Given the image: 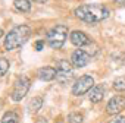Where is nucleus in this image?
Here are the masks:
<instances>
[{
    "label": "nucleus",
    "mask_w": 125,
    "mask_h": 123,
    "mask_svg": "<svg viewBox=\"0 0 125 123\" xmlns=\"http://www.w3.org/2000/svg\"><path fill=\"white\" fill-rule=\"evenodd\" d=\"M68 123H83V114L78 111L68 114Z\"/></svg>",
    "instance_id": "nucleus-17"
},
{
    "label": "nucleus",
    "mask_w": 125,
    "mask_h": 123,
    "mask_svg": "<svg viewBox=\"0 0 125 123\" xmlns=\"http://www.w3.org/2000/svg\"><path fill=\"white\" fill-rule=\"evenodd\" d=\"M30 35H31V28L28 25H16L5 37V43H3L5 50L12 51V50L19 48L21 45H24L27 43Z\"/></svg>",
    "instance_id": "nucleus-2"
},
{
    "label": "nucleus",
    "mask_w": 125,
    "mask_h": 123,
    "mask_svg": "<svg viewBox=\"0 0 125 123\" xmlns=\"http://www.w3.org/2000/svg\"><path fill=\"white\" fill-rule=\"evenodd\" d=\"M93 87H94V79L90 75H83L72 85V94L74 95H84V94L90 92Z\"/></svg>",
    "instance_id": "nucleus-5"
},
{
    "label": "nucleus",
    "mask_w": 125,
    "mask_h": 123,
    "mask_svg": "<svg viewBox=\"0 0 125 123\" xmlns=\"http://www.w3.org/2000/svg\"><path fill=\"white\" fill-rule=\"evenodd\" d=\"M13 5H15V8H16L19 12L27 13V12L31 10V2H30V0H15Z\"/></svg>",
    "instance_id": "nucleus-13"
},
{
    "label": "nucleus",
    "mask_w": 125,
    "mask_h": 123,
    "mask_svg": "<svg viewBox=\"0 0 125 123\" xmlns=\"http://www.w3.org/2000/svg\"><path fill=\"white\" fill-rule=\"evenodd\" d=\"M41 107H43V98H41V97H34V98L30 101V104H28V111H30L31 114H34V113H37Z\"/></svg>",
    "instance_id": "nucleus-12"
},
{
    "label": "nucleus",
    "mask_w": 125,
    "mask_h": 123,
    "mask_svg": "<svg viewBox=\"0 0 125 123\" xmlns=\"http://www.w3.org/2000/svg\"><path fill=\"white\" fill-rule=\"evenodd\" d=\"M113 2L116 5H119V6H125V0H113Z\"/></svg>",
    "instance_id": "nucleus-20"
},
{
    "label": "nucleus",
    "mask_w": 125,
    "mask_h": 123,
    "mask_svg": "<svg viewBox=\"0 0 125 123\" xmlns=\"http://www.w3.org/2000/svg\"><path fill=\"white\" fill-rule=\"evenodd\" d=\"M3 37V29H0V38Z\"/></svg>",
    "instance_id": "nucleus-21"
},
{
    "label": "nucleus",
    "mask_w": 125,
    "mask_h": 123,
    "mask_svg": "<svg viewBox=\"0 0 125 123\" xmlns=\"http://www.w3.org/2000/svg\"><path fill=\"white\" fill-rule=\"evenodd\" d=\"M74 15L80 21H84L87 24H97V22H102V21L107 19L109 15H110V10L107 9V6L100 5V3L80 5L78 8H75Z\"/></svg>",
    "instance_id": "nucleus-1"
},
{
    "label": "nucleus",
    "mask_w": 125,
    "mask_h": 123,
    "mask_svg": "<svg viewBox=\"0 0 125 123\" xmlns=\"http://www.w3.org/2000/svg\"><path fill=\"white\" fill-rule=\"evenodd\" d=\"M125 108V97L122 95H115L109 100L107 105H106V111L107 114L110 116H115V114H119L122 110Z\"/></svg>",
    "instance_id": "nucleus-8"
},
{
    "label": "nucleus",
    "mask_w": 125,
    "mask_h": 123,
    "mask_svg": "<svg viewBox=\"0 0 125 123\" xmlns=\"http://www.w3.org/2000/svg\"><path fill=\"white\" fill-rule=\"evenodd\" d=\"M112 87H113V89L118 91V92L125 91V76H119V78H116V79L113 81Z\"/></svg>",
    "instance_id": "nucleus-15"
},
{
    "label": "nucleus",
    "mask_w": 125,
    "mask_h": 123,
    "mask_svg": "<svg viewBox=\"0 0 125 123\" xmlns=\"http://www.w3.org/2000/svg\"><path fill=\"white\" fill-rule=\"evenodd\" d=\"M2 123H19L18 114L15 111H6L2 117Z\"/></svg>",
    "instance_id": "nucleus-14"
},
{
    "label": "nucleus",
    "mask_w": 125,
    "mask_h": 123,
    "mask_svg": "<svg viewBox=\"0 0 125 123\" xmlns=\"http://www.w3.org/2000/svg\"><path fill=\"white\" fill-rule=\"evenodd\" d=\"M103 95H104V87L103 85H94L91 88V91L88 92V98L91 103H99L103 100Z\"/></svg>",
    "instance_id": "nucleus-11"
},
{
    "label": "nucleus",
    "mask_w": 125,
    "mask_h": 123,
    "mask_svg": "<svg viewBox=\"0 0 125 123\" xmlns=\"http://www.w3.org/2000/svg\"><path fill=\"white\" fill-rule=\"evenodd\" d=\"M9 66H10L9 60H8V59H5V57H0V78L5 76V75L8 73Z\"/></svg>",
    "instance_id": "nucleus-16"
},
{
    "label": "nucleus",
    "mask_w": 125,
    "mask_h": 123,
    "mask_svg": "<svg viewBox=\"0 0 125 123\" xmlns=\"http://www.w3.org/2000/svg\"><path fill=\"white\" fill-rule=\"evenodd\" d=\"M69 40H71V43L75 45V47H84V45H88V44H91V40L88 38V35L85 34V32H83V31H72L71 34H69Z\"/></svg>",
    "instance_id": "nucleus-9"
},
{
    "label": "nucleus",
    "mask_w": 125,
    "mask_h": 123,
    "mask_svg": "<svg viewBox=\"0 0 125 123\" xmlns=\"http://www.w3.org/2000/svg\"><path fill=\"white\" fill-rule=\"evenodd\" d=\"M30 85H31L30 78H27V76H21V78H18L16 82H15V85H13V89H12V100L16 101V103L21 101V100L28 94Z\"/></svg>",
    "instance_id": "nucleus-6"
},
{
    "label": "nucleus",
    "mask_w": 125,
    "mask_h": 123,
    "mask_svg": "<svg viewBox=\"0 0 125 123\" xmlns=\"http://www.w3.org/2000/svg\"><path fill=\"white\" fill-rule=\"evenodd\" d=\"M37 75H38V79L40 81L50 82V81L56 79V69L52 68V66H44V68H40L37 70Z\"/></svg>",
    "instance_id": "nucleus-10"
},
{
    "label": "nucleus",
    "mask_w": 125,
    "mask_h": 123,
    "mask_svg": "<svg viewBox=\"0 0 125 123\" xmlns=\"http://www.w3.org/2000/svg\"><path fill=\"white\" fill-rule=\"evenodd\" d=\"M43 47H44V41H43V40H38V41L35 43V50L40 51V50H43Z\"/></svg>",
    "instance_id": "nucleus-19"
},
{
    "label": "nucleus",
    "mask_w": 125,
    "mask_h": 123,
    "mask_svg": "<svg viewBox=\"0 0 125 123\" xmlns=\"http://www.w3.org/2000/svg\"><path fill=\"white\" fill-rule=\"evenodd\" d=\"M110 123H125V116H118V117H115Z\"/></svg>",
    "instance_id": "nucleus-18"
},
{
    "label": "nucleus",
    "mask_w": 125,
    "mask_h": 123,
    "mask_svg": "<svg viewBox=\"0 0 125 123\" xmlns=\"http://www.w3.org/2000/svg\"><path fill=\"white\" fill-rule=\"evenodd\" d=\"M91 54L90 53H87L85 50H83V48H77L72 54H71V65L74 66V68H84V66H87L88 63H90V60H91Z\"/></svg>",
    "instance_id": "nucleus-7"
},
{
    "label": "nucleus",
    "mask_w": 125,
    "mask_h": 123,
    "mask_svg": "<svg viewBox=\"0 0 125 123\" xmlns=\"http://www.w3.org/2000/svg\"><path fill=\"white\" fill-rule=\"evenodd\" d=\"M68 26L66 25H54L53 28H50L46 34V43L50 48L53 50H59L63 47L66 37H68Z\"/></svg>",
    "instance_id": "nucleus-3"
},
{
    "label": "nucleus",
    "mask_w": 125,
    "mask_h": 123,
    "mask_svg": "<svg viewBox=\"0 0 125 123\" xmlns=\"http://www.w3.org/2000/svg\"><path fill=\"white\" fill-rule=\"evenodd\" d=\"M74 78V70H72V65L71 62L60 59L56 65V81L59 84H66Z\"/></svg>",
    "instance_id": "nucleus-4"
}]
</instances>
